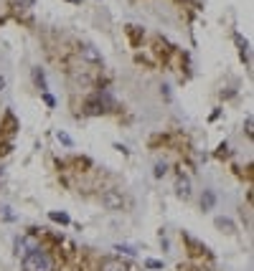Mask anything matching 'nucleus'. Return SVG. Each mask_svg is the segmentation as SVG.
Listing matches in <instances>:
<instances>
[{
  "instance_id": "1",
  "label": "nucleus",
  "mask_w": 254,
  "mask_h": 271,
  "mask_svg": "<svg viewBox=\"0 0 254 271\" xmlns=\"http://www.w3.org/2000/svg\"><path fill=\"white\" fill-rule=\"evenodd\" d=\"M23 271H54V259L38 246L23 256Z\"/></svg>"
},
{
  "instance_id": "2",
  "label": "nucleus",
  "mask_w": 254,
  "mask_h": 271,
  "mask_svg": "<svg viewBox=\"0 0 254 271\" xmlns=\"http://www.w3.org/2000/svg\"><path fill=\"white\" fill-rule=\"evenodd\" d=\"M102 205L110 208V210H122L125 208V198L119 190H104L102 193Z\"/></svg>"
},
{
  "instance_id": "3",
  "label": "nucleus",
  "mask_w": 254,
  "mask_h": 271,
  "mask_svg": "<svg viewBox=\"0 0 254 271\" xmlns=\"http://www.w3.org/2000/svg\"><path fill=\"white\" fill-rule=\"evenodd\" d=\"M175 193L181 195L183 200H188V198H191V180H188L183 172H178V180H175Z\"/></svg>"
},
{
  "instance_id": "4",
  "label": "nucleus",
  "mask_w": 254,
  "mask_h": 271,
  "mask_svg": "<svg viewBox=\"0 0 254 271\" xmlns=\"http://www.w3.org/2000/svg\"><path fill=\"white\" fill-rule=\"evenodd\" d=\"M82 58H84V61H89V64H99L102 61V53L92 46V43H84V46H82Z\"/></svg>"
},
{
  "instance_id": "5",
  "label": "nucleus",
  "mask_w": 254,
  "mask_h": 271,
  "mask_svg": "<svg viewBox=\"0 0 254 271\" xmlns=\"http://www.w3.org/2000/svg\"><path fill=\"white\" fill-rule=\"evenodd\" d=\"M102 271H130L122 261H117V259H104L102 261Z\"/></svg>"
},
{
  "instance_id": "6",
  "label": "nucleus",
  "mask_w": 254,
  "mask_h": 271,
  "mask_svg": "<svg viewBox=\"0 0 254 271\" xmlns=\"http://www.w3.org/2000/svg\"><path fill=\"white\" fill-rule=\"evenodd\" d=\"M33 248H38L36 238H31V236H23V238L18 241V253H28V251H33Z\"/></svg>"
},
{
  "instance_id": "7",
  "label": "nucleus",
  "mask_w": 254,
  "mask_h": 271,
  "mask_svg": "<svg viewBox=\"0 0 254 271\" xmlns=\"http://www.w3.org/2000/svg\"><path fill=\"white\" fill-rule=\"evenodd\" d=\"M33 81H36V86L41 89V92H46L49 89V84H46V74H43V69H33Z\"/></svg>"
},
{
  "instance_id": "8",
  "label": "nucleus",
  "mask_w": 254,
  "mask_h": 271,
  "mask_svg": "<svg viewBox=\"0 0 254 271\" xmlns=\"http://www.w3.org/2000/svg\"><path fill=\"white\" fill-rule=\"evenodd\" d=\"M104 112V101L102 99H89L86 101V114H102Z\"/></svg>"
},
{
  "instance_id": "9",
  "label": "nucleus",
  "mask_w": 254,
  "mask_h": 271,
  "mask_svg": "<svg viewBox=\"0 0 254 271\" xmlns=\"http://www.w3.org/2000/svg\"><path fill=\"white\" fill-rule=\"evenodd\" d=\"M214 203H216V193H214V190H206L203 198H201V208H203V210H211Z\"/></svg>"
},
{
  "instance_id": "10",
  "label": "nucleus",
  "mask_w": 254,
  "mask_h": 271,
  "mask_svg": "<svg viewBox=\"0 0 254 271\" xmlns=\"http://www.w3.org/2000/svg\"><path fill=\"white\" fill-rule=\"evenodd\" d=\"M216 228H221L224 233H234V231H236V228H234V223H231L229 218H224V216L216 218Z\"/></svg>"
},
{
  "instance_id": "11",
  "label": "nucleus",
  "mask_w": 254,
  "mask_h": 271,
  "mask_svg": "<svg viewBox=\"0 0 254 271\" xmlns=\"http://www.w3.org/2000/svg\"><path fill=\"white\" fill-rule=\"evenodd\" d=\"M49 218H51V221H56V223H61V225H66V223L71 221L66 213H58V210H51V213H49Z\"/></svg>"
},
{
  "instance_id": "12",
  "label": "nucleus",
  "mask_w": 254,
  "mask_h": 271,
  "mask_svg": "<svg viewBox=\"0 0 254 271\" xmlns=\"http://www.w3.org/2000/svg\"><path fill=\"white\" fill-rule=\"evenodd\" d=\"M36 0H13V8L16 10H28V8H33Z\"/></svg>"
},
{
  "instance_id": "13",
  "label": "nucleus",
  "mask_w": 254,
  "mask_h": 271,
  "mask_svg": "<svg viewBox=\"0 0 254 271\" xmlns=\"http://www.w3.org/2000/svg\"><path fill=\"white\" fill-rule=\"evenodd\" d=\"M166 172H168V165H166V162H158V165H155V170H153L155 177H163Z\"/></svg>"
},
{
  "instance_id": "14",
  "label": "nucleus",
  "mask_w": 254,
  "mask_h": 271,
  "mask_svg": "<svg viewBox=\"0 0 254 271\" xmlns=\"http://www.w3.org/2000/svg\"><path fill=\"white\" fill-rule=\"evenodd\" d=\"M114 251H122V253H127V256H138V251L132 248V246H114Z\"/></svg>"
},
{
  "instance_id": "15",
  "label": "nucleus",
  "mask_w": 254,
  "mask_h": 271,
  "mask_svg": "<svg viewBox=\"0 0 254 271\" xmlns=\"http://www.w3.org/2000/svg\"><path fill=\"white\" fill-rule=\"evenodd\" d=\"M56 137H58V142H64L66 147H71V145H74V142H71V137H69V134H66V132H58V134H56Z\"/></svg>"
},
{
  "instance_id": "16",
  "label": "nucleus",
  "mask_w": 254,
  "mask_h": 271,
  "mask_svg": "<svg viewBox=\"0 0 254 271\" xmlns=\"http://www.w3.org/2000/svg\"><path fill=\"white\" fill-rule=\"evenodd\" d=\"M0 216H3V221H16V216L10 213V208L5 205V208H0Z\"/></svg>"
},
{
  "instance_id": "17",
  "label": "nucleus",
  "mask_w": 254,
  "mask_h": 271,
  "mask_svg": "<svg viewBox=\"0 0 254 271\" xmlns=\"http://www.w3.org/2000/svg\"><path fill=\"white\" fill-rule=\"evenodd\" d=\"M145 266H147V269H163V261H155V259H147V261H145Z\"/></svg>"
},
{
  "instance_id": "18",
  "label": "nucleus",
  "mask_w": 254,
  "mask_h": 271,
  "mask_svg": "<svg viewBox=\"0 0 254 271\" xmlns=\"http://www.w3.org/2000/svg\"><path fill=\"white\" fill-rule=\"evenodd\" d=\"M244 127H247V134L252 137V127H254V122H252V117H247V122H244Z\"/></svg>"
},
{
  "instance_id": "19",
  "label": "nucleus",
  "mask_w": 254,
  "mask_h": 271,
  "mask_svg": "<svg viewBox=\"0 0 254 271\" xmlns=\"http://www.w3.org/2000/svg\"><path fill=\"white\" fill-rule=\"evenodd\" d=\"M43 101H46V104H49V107H54V104H56V101H54V97H51V94H43Z\"/></svg>"
},
{
  "instance_id": "20",
  "label": "nucleus",
  "mask_w": 254,
  "mask_h": 271,
  "mask_svg": "<svg viewBox=\"0 0 254 271\" xmlns=\"http://www.w3.org/2000/svg\"><path fill=\"white\" fill-rule=\"evenodd\" d=\"M3 89H5V76L0 74V92H3Z\"/></svg>"
},
{
  "instance_id": "21",
  "label": "nucleus",
  "mask_w": 254,
  "mask_h": 271,
  "mask_svg": "<svg viewBox=\"0 0 254 271\" xmlns=\"http://www.w3.org/2000/svg\"><path fill=\"white\" fill-rule=\"evenodd\" d=\"M71 3H82V0H71Z\"/></svg>"
},
{
  "instance_id": "22",
  "label": "nucleus",
  "mask_w": 254,
  "mask_h": 271,
  "mask_svg": "<svg viewBox=\"0 0 254 271\" xmlns=\"http://www.w3.org/2000/svg\"><path fill=\"white\" fill-rule=\"evenodd\" d=\"M0 180H3V170H0Z\"/></svg>"
}]
</instances>
